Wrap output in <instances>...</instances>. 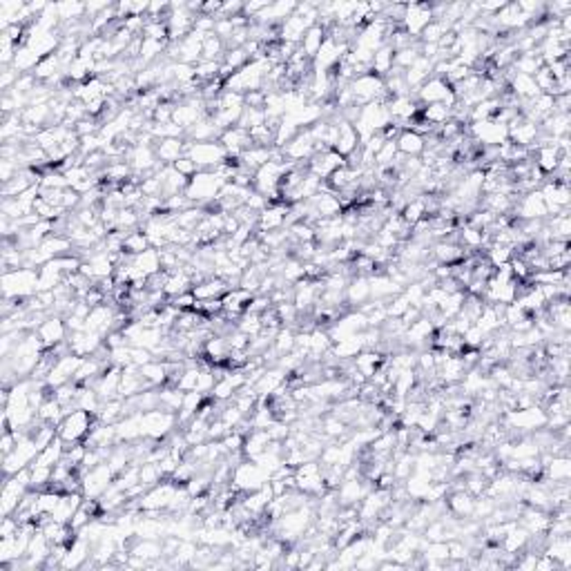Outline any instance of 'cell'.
Listing matches in <instances>:
<instances>
[{"label":"cell","mask_w":571,"mask_h":571,"mask_svg":"<svg viewBox=\"0 0 571 571\" xmlns=\"http://www.w3.org/2000/svg\"><path fill=\"white\" fill-rule=\"evenodd\" d=\"M223 186H226V181L216 172L203 170V172H197L190 179V184L186 188V197L194 205H201V208L208 210V205L219 199V192H221Z\"/></svg>","instance_id":"cell-1"},{"label":"cell","mask_w":571,"mask_h":571,"mask_svg":"<svg viewBox=\"0 0 571 571\" xmlns=\"http://www.w3.org/2000/svg\"><path fill=\"white\" fill-rule=\"evenodd\" d=\"M3 290L7 299H27L39 290V270L18 268L3 275Z\"/></svg>","instance_id":"cell-2"},{"label":"cell","mask_w":571,"mask_h":571,"mask_svg":"<svg viewBox=\"0 0 571 571\" xmlns=\"http://www.w3.org/2000/svg\"><path fill=\"white\" fill-rule=\"evenodd\" d=\"M266 482H270V473L263 471L254 460H244L233 469V480H230V487L241 493H250L261 489Z\"/></svg>","instance_id":"cell-3"},{"label":"cell","mask_w":571,"mask_h":571,"mask_svg":"<svg viewBox=\"0 0 571 571\" xmlns=\"http://www.w3.org/2000/svg\"><path fill=\"white\" fill-rule=\"evenodd\" d=\"M94 427V415L88 411H71L69 415L63 418V422L58 424V437L65 444H74V442H85V437L90 435Z\"/></svg>","instance_id":"cell-4"},{"label":"cell","mask_w":571,"mask_h":571,"mask_svg":"<svg viewBox=\"0 0 571 571\" xmlns=\"http://www.w3.org/2000/svg\"><path fill=\"white\" fill-rule=\"evenodd\" d=\"M186 156H190V159L199 165L201 172H203V170L212 172V170H216L219 165H223L228 161V152L219 141H203V143H192L190 141Z\"/></svg>","instance_id":"cell-5"},{"label":"cell","mask_w":571,"mask_h":571,"mask_svg":"<svg viewBox=\"0 0 571 571\" xmlns=\"http://www.w3.org/2000/svg\"><path fill=\"white\" fill-rule=\"evenodd\" d=\"M36 455H39V446H36V442L32 440V435L18 437V444H16L14 451H11L9 455H3V473H5V478H11V476H16L18 471L32 467Z\"/></svg>","instance_id":"cell-6"},{"label":"cell","mask_w":571,"mask_h":571,"mask_svg":"<svg viewBox=\"0 0 571 571\" xmlns=\"http://www.w3.org/2000/svg\"><path fill=\"white\" fill-rule=\"evenodd\" d=\"M81 493L85 497H90V500H99V497L112 487L116 476H114V471L109 469L107 462L99 465V467H94L90 471H85L83 476H81Z\"/></svg>","instance_id":"cell-7"},{"label":"cell","mask_w":571,"mask_h":571,"mask_svg":"<svg viewBox=\"0 0 571 571\" xmlns=\"http://www.w3.org/2000/svg\"><path fill=\"white\" fill-rule=\"evenodd\" d=\"M177 427V413H170L163 408H154L143 413V435L150 437V440L161 442L170 433H174Z\"/></svg>","instance_id":"cell-8"},{"label":"cell","mask_w":571,"mask_h":571,"mask_svg":"<svg viewBox=\"0 0 571 571\" xmlns=\"http://www.w3.org/2000/svg\"><path fill=\"white\" fill-rule=\"evenodd\" d=\"M469 137L482 143V148H497L509 141V128L504 123H497V121H478V123H469Z\"/></svg>","instance_id":"cell-9"},{"label":"cell","mask_w":571,"mask_h":571,"mask_svg":"<svg viewBox=\"0 0 571 571\" xmlns=\"http://www.w3.org/2000/svg\"><path fill=\"white\" fill-rule=\"evenodd\" d=\"M415 99L420 105H433V103H442L446 107H451L458 103L455 94H453V88L448 85L444 78H435L431 76L427 83L422 85V88L415 92Z\"/></svg>","instance_id":"cell-10"},{"label":"cell","mask_w":571,"mask_h":571,"mask_svg":"<svg viewBox=\"0 0 571 571\" xmlns=\"http://www.w3.org/2000/svg\"><path fill=\"white\" fill-rule=\"evenodd\" d=\"M507 429H520V431H538L546 427V413L538 408L536 404L529 408H509L504 413Z\"/></svg>","instance_id":"cell-11"},{"label":"cell","mask_w":571,"mask_h":571,"mask_svg":"<svg viewBox=\"0 0 571 571\" xmlns=\"http://www.w3.org/2000/svg\"><path fill=\"white\" fill-rule=\"evenodd\" d=\"M346 165V156H342L339 152L335 150H326V152H315L310 159H308V170L315 174V177H319L322 181L331 177L335 170L339 167H344Z\"/></svg>","instance_id":"cell-12"},{"label":"cell","mask_w":571,"mask_h":571,"mask_svg":"<svg viewBox=\"0 0 571 571\" xmlns=\"http://www.w3.org/2000/svg\"><path fill=\"white\" fill-rule=\"evenodd\" d=\"M429 22H433V11L431 5H422V3H413L406 5V16L402 20L404 32L411 36H422V32L427 29Z\"/></svg>","instance_id":"cell-13"},{"label":"cell","mask_w":571,"mask_h":571,"mask_svg":"<svg viewBox=\"0 0 571 571\" xmlns=\"http://www.w3.org/2000/svg\"><path fill=\"white\" fill-rule=\"evenodd\" d=\"M514 212L520 221H529V219H546V205L540 190H531L525 197H520L514 205Z\"/></svg>","instance_id":"cell-14"},{"label":"cell","mask_w":571,"mask_h":571,"mask_svg":"<svg viewBox=\"0 0 571 571\" xmlns=\"http://www.w3.org/2000/svg\"><path fill=\"white\" fill-rule=\"evenodd\" d=\"M39 337L43 339L45 348H52L60 342H67L65 335H67V324L63 317H58V315H50L41 326H39Z\"/></svg>","instance_id":"cell-15"},{"label":"cell","mask_w":571,"mask_h":571,"mask_svg":"<svg viewBox=\"0 0 571 571\" xmlns=\"http://www.w3.org/2000/svg\"><path fill=\"white\" fill-rule=\"evenodd\" d=\"M188 145L190 141H181V139H161V141H156L154 145V152H156V159H159L161 163L165 165H174L181 156H186L188 154Z\"/></svg>","instance_id":"cell-16"},{"label":"cell","mask_w":571,"mask_h":571,"mask_svg":"<svg viewBox=\"0 0 571 571\" xmlns=\"http://www.w3.org/2000/svg\"><path fill=\"white\" fill-rule=\"evenodd\" d=\"M288 210H290V205H286V203H273V205H268V208H266L259 214L257 230H259V233H273V230H282L286 226Z\"/></svg>","instance_id":"cell-17"},{"label":"cell","mask_w":571,"mask_h":571,"mask_svg":"<svg viewBox=\"0 0 571 571\" xmlns=\"http://www.w3.org/2000/svg\"><path fill=\"white\" fill-rule=\"evenodd\" d=\"M369 286H371V299H382V301L391 299V297L399 295L404 290L402 286H397L393 279L388 275H384V273L371 275L369 277Z\"/></svg>","instance_id":"cell-18"},{"label":"cell","mask_w":571,"mask_h":571,"mask_svg":"<svg viewBox=\"0 0 571 571\" xmlns=\"http://www.w3.org/2000/svg\"><path fill=\"white\" fill-rule=\"evenodd\" d=\"M205 402V395L199 391H188L184 397V404H181V411L177 413V424L181 429H186L188 424L199 415V408Z\"/></svg>","instance_id":"cell-19"},{"label":"cell","mask_w":571,"mask_h":571,"mask_svg":"<svg viewBox=\"0 0 571 571\" xmlns=\"http://www.w3.org/2000/svg\"><path fill=\"white\" fill-rule=\"evenodd\" d=\"M270 442H273V437H270V433L266 431V429H252L246 435V442H244V455H246V460H257L266 451V448H268Z\"/></svg>","instance_id":"cell-20"},{"label":"cell","mask_w":571,"mask_h":571,"mask_svg":"<svg viewBox=\"0 0 571 571\" xmlns=\"http://www.w3.org/2000/svg\"><path fill=\"white\" fill-rule=\"evenodd\" d=\"M228 284L223 282V279H219V277H210V279H205V282L197 284V286H192V295L197 297V301H205V299H221L226 293H228Z\"/></svg>","instance_id":"cell-21"},{"label":"cell","mask_w":571,"mask_h":571,"mask_svg":"<svg viewBox=\"0 0 571 571\" xmlns=\"http://www.w3.org/2000/svg\"><path fill=\"white\" fill-rule=\"evenodd\" d=\"M393 67H395V50L388 43H384L371 60V74L384 78L386 74H391Z\"/></svg>","instance_id":"cell-22"},{"label":"cell","mask_w":571,"mask_h":571,"mask_svg":"<svg viewBox=\"0 0 571 571\" xmlns=\"http://www.w3.org/2000/svg\"><path fill=\"white\" fill-rule=\"evenodd\" d=\"M359 148V137L355 128L348 123V121H339V139L335 143V152H339L342 156H350L355 150Z\"/></svg>","instance_id":"cell-23"},{"label":"cell","mask_w":571,"mask_h":571,"mask_svg":"<svg viewBox=\"0 0 571 571\" xmlns=\"http://www.w3.org/2000/svg\"><path fill=\"white\" fill-rule=\"evenodd\" d=\"M286 378H288V373L282 371V369H268L263 375H261V380L254 384V391H257L259 397H270L279 386L286 384Z\"/></svg>","instance_id":"cell-24"},{"label":"cell","mask_w":571,"mask_h":571,"mask_svg":"<svg viewBox=\"0 0 571 571\" xmlns=\"http://www.w3.org/2000/svg\"><path fill=\"white\" fill-rule=\"evenodd\" d=\"M386 359H388V357L382 355L380 350H366V348H364L362 353L355 357V366L359 369V373L364 375V378L371 380L373 375L380 371V366H382V364H384Z\"/></svg>","instance_id":"cell-25"},{"label":"cell","mask_w":571,"mask_h":571,"mask_svg":"<svg viewBox=\"0 0 571 571\" xmlns=\"http://www.w3.org/2000/svg\"><path fill=\"white\" fill-rule=\"evenodd\" d=\"M395 143H397V152L404 156H420V154H424V148H427L424 137H420L418 132H413V130L402 132Z\"/></svg>","instance_id":"cell-26"},{"label":"cell","mask_w":571,"mask_h":571,"mask_svg":"<svg viewBox=\"0 0 571 571\" xmlns=\"http://www.w3.org/2000/svg\"><path fill=\"white\" fill-rule=\"evenodd\" d=\"M344 295H346V303H353V306H357V303H364V301H369V299H371L369 277H364V275L353 277V279L348 282V286H346V290H344Z\"/></svg>","instance_id":"cell-27"},{"label":"cell","mask_w":571,"mask_h":571,"mask_svg":"<svg viewBox=\"0 0 571 571\" xmlns=\"http://www.w3.org/2000/svg\"><path fill=\"white\" fill-rule=\"evenodd\" d=\"M324 41H326V29L319 27V25H312L306 34H303V39L299 43V50L306 54V58L315 60V56H317L319 50H322Z\"/></svg>","instance_id":"cell-28"},{"label":"cell","mask_w":571,"mask_h":571,"mask_svg":"<svg viewBox=\"0 0 571 571\" xmlns=\"http://www.w3.org/2000/svg\"><path fill=\"white\" fill-rule=\"evenodd\" d=\"M473 502H476V497H473L469 491H451L446 509L458 518H469L473 514Z\"/></svg>","instance_id":"cell-29"},{"label":"cell","mask_w":571,"mask_h":571,"mask_svg":"<svg viewBox=\"0 0 571 571\" xmlns=\"http://www.w3.org/2000/svg\"><path fill=\"white\" fill-rule=\"evenodd\" d=\"M41 60L43 58L36 54L32 47L20 45L16 50V56H14V63H11V67H14L16 71H20V74H34V69L39 67Z\"/></svg>","instance_id":"cell-30"},{"label":"cell","mask_w":571,"mask_h":571,"mask_svg":"<svg viewBox=\"0 0 571 571\" xmlns=\"http://www.w3.org/2000/svg\"><path fill=\"white\" fill-rule=\"evenodd\" d=\"M137 266V268L145 275V277H152L156 273H161V254L156 248H148V250H143L141 254H135V261H132Z\"/></svg>","instance_id":"cell-31"},{"label":"cell","mask_w":571,"mask_h":571,"mask_svg":"<svg viewBox=\"0 0 571 571\" xmlns=\"http://www.w3.org/2000/svg\"><path fill=\"white\" fill-rule=\"evenodd\" d=\"M560 150L556 148V145H540V148H536V163L544 177L546 174H553L556 172V167H558V161H560Z\"/></svg>","instance_id":"cell-32"},{"label":"cell","mask_w":571,"mask_h":571,"mask_svg":"<svg viewBox=\"0 0 571 571\" xmlns=\"http://www.w3.org/2000/svg\"><path fill=\"white\" fill-rule=\"evenodd\" d=\"M63 455H65V442L60 440V437H56L50 446H45L43 451H39V455H36V460H34V465L54 469L60 460H63Z\"/></svg>","instance_id":"cell-33"},{"label":"cell","mask_w":571,"mask_h":571,"mask_svg":"<svg viewBox=\"0 0 571 571\" xmlns=\"http://www.w3.org/2000/svg\"><path fill=\"white\" fill-rule=\"evenodd\" d=\"M549 482H567L571 478V460L569 455H553L551 462L544 467Z\"/></svg>","instance_id":"cell-34"},{"label":"cell","mask_w":571,"mask_h":571,"mask_svg":"<svg viewBox=\"0 0 571 571\" xmlns=\"http://www.w3.org/2000/svg\"><path fill=\"white\" fill-rule=\"evenodd\" d=\"M420 118H424L433 128H440V125L446 123V121H451V107H446L442 103L424 105L422 112H420Z\"/></svg>","instance_id":"cell-35"},{"label":"cell","mask_w":571,"mask_h":571,"mask_svg":"<svg viewBox=\"0 0 571 571\" xmlns=\"http://www.w3.org/2000/svg\"><path fill=\"white\" fill-rule=\"evenodd\" d=\"M542 65H544V63H542V58H540V50L536 47V50L529 52V54H520V56H516V60H514V65H511V67L518 69V74L533 76Z\"/></svg>","instance_id":"cell-36"},{"label":"cell","mask_w":571,"mask_h":571,"mask_svg":"<svg viewBox=\"0 0 571 571\" xmlns=\"http://www.w3.org/2000/svg\"><path fill=\"white\" fill-rule=\"evenodd\" d=\"M186 393L177 386H165L163 391H159V408L170 411V413H179L181 404H184Z\"/></svg>","instance_id":"cell-37"},{"label":"cell","mask_w":571,"mask_h":571,"mask_svg":"<svg viewBox=\"0 0 571 571\" xmlns=\"http://www.w3.org/2000/svg\"><path fill=\"white\" fill-rule=\"evenodd\" d=\"M223 54H226V45L223 41L219 39V36L212 32L205 36L203 41V52H201V60H216V63H221L223 60Z\"/></svg>","instance_id":"cell-38"},{"label":"cell","mask_w":571,"mask_h":571,"mask_svg":"<svg viewBox=\"0 0 571 571\" xmlns=\"http://www.w3.org/2000/svg\"><path fill=\"white\" fill-rule=\"evenodd\" d=\"M52 471H54L52 467L32 465V467H29V489H34V491H45V489H50Z\"/></svg>","instance_id":"cell-39"},{"label":"cell","mask_w":571,"mask_h":571,"mask_svg":"<svg viewBox=\"0 0 571 571\" xmlns=\"http://www.w3.org/2000/svg\"><path fill=\"white\" fill-rule=\"evenodd\" d=\"M451 22H446V20H433L427 25V29L422 32L420 36V41L422 43H440L442 41V36H446L448 32H451Z\"/></svg>","instance_id":"cell-40"},{"label":"cell","mask_w":571,"mask_h":571,"mask_svg":"<svg viewBox=\"0 0 571 571\" xmlns=\"http://www.w3.org/2000/svg\"><path fill=\"white\" fill-rule=\"evenodd\" d=\"M404 219V223H408L411 228L415 226L420 219H424L427 216V205H424V199H422V194L418 199H413V201H408L406 203V208L402 210V214H399Z\"/></svg>","instance_id":"cell-41"},{"label":"cell","mask_w":571,"mask_h":571,"mask_svg":"<svg viewBox=\"0 0 571 571\" xmlns=\"http://www.w3.org/2000/svg\"><path fill=\"white\" fill-rule=\"evenodd\" d=\"M237 328L241 333H246L248 337H257L261 333V315L257 312H244L237 322Z\"/></svg>","instance_id":"cell-42"},{"label":"cell","mask_w":571,"mask_h":571,"mask_svg":"<svg viewBox=\"0 0 571 571\" xmlns=\"http://www.w3.org/2000/svg\"><path fill=\"white\" fill-rule=\"evenodd\" d=\"M150 248V241L145 237V233H128L125 235V241H123V252L128 254H141L143 250Z\"/></svg>","instance_id":"cell-43"},{"label":"cell","mask_w":571,"mask_h":571,"mask_svg":"<svg viewBox=\"0 0 571 571\" xmlns=\"http://www.w3.org/2000/svg\"><path fill=\"white\" fill-rule=\"evenodd\" d=\"M424 560H435V563H446L448 560V542L446 540H435L424 546Z\"/></svg>","instance_id":"cell-44"},{"label":"cell","mask_w":571,"mask_h":571,"mask_svg":"<svg viewBox=\"0 0 571 571\" xmlns=\"http://www.w3.org/2000/svg\"><path fill=\"white\" fill-rule=\"evenodd\" d=\"M143 39L167 41V22L165 20H148L143 27Z\"/></svg>","instance_id":"cell-45"},{"label":"cell","mask_w":571,"mask_h":571,"mask_svg":"<svg viewBox=\"0 0 571 571\" xmlns=\"http://www.w3.org/2000/svg\"><path fill=\"white\" fill-rule=\"evenodd\" d=\"M542 448L533 442V440H522L518 444H514V451L509 460H522V458H538Z\"/></svg>","instance_id":"cell-46"},{"label":"cell","mask_w":571,"mask_h":571,"mask_svg":"<svg viewBox=\"0 0 571 571\" xmlns=\"http://www.w3.org/2000/svg\"><path fill=\"white\" fill-rule=\"evenodd\" d=\"M322 433L326 437H344L346 435V422H342V420L335 418V415L326 418L324 424H322Z\"/></svg>","instance_id":"cell-47"},{"label":"cell","mask_w":571,"mask_h":571,"mask_svg":"<svg viewBox=\"0 0 571 571\" xmlns=\"http://www.w3.org/2000/svg\"><path fill=\"white\" fill-rule=\"evenodd\" d=\"M199 373H201L199 366L184 369V373H181V380H179V384H177V388H181L184 393L194 391V388H197V382H199Z\"/></svg>","instance_id":"cell-48"},{"label":"cell","mask_w":571,"mask_h":571,"mask_svg":"<svg viewBox=\"0 0 571 571\" xmlns=\"http://www.w3.org/2000/svg\"><path fill=\"white\" fill-rule=\"evenodd\" d=\"M408 306H411V301L404 297V293H399L393 297L391 303H386V312H388V317H402V315L408 310Z\"/></svg>","instance_id":"cell-49"},{"label":"cell","mask_w":571,"mask_h":571,"mask_svg":"<svg viewBox=\"0 0 571 571\" xmlns=\"http://www.w3.org/2000/svg\"><path fill=\"white\" fill-rule=\"evenodd\" d=\"M497 504H495V500L493 497H480V500H476L473 502V518H487V516H491V511L495 509Z\"/></svg>","instance_id":"cell-50"},{"label":"cell","mask_w":571,"mask_h":571,"mask_svg":"<svg viewBox=\"0 0 571 571\" xmlns=\"http://www.w3.org/2000/svg\"><path fill=\"white\" fill-rule=\"evenodd\" d=\"M174 170H177L179 174L188 177V179H192V177L197 174V172H201V170H199V165L194 163V161L190 159V156H181V159H179V161L174 163Z\"/></svg>","instance_id":"cell-51"},{"label":"cell","mask_w":571,"mask_h":571,"mask_svg":"<svg viewBox=\"0 0 571 571\" xmlns=\"http://www.w3.org/2000/svg\"><path fill=\"white\" fill-rule=\"evenodd\" d=\"M482 339H484V333L480 331V328L473 324L469 331L462 335V342H465V346L467 348H480V344H482Z\"/></svg>","instance_id":"cell-52"},{"label":"cell","mask_w":571,"mask_h":571,"mask_svg":"<svg viewBox=\"0 0 571 571\" xmlns=\"http://www.w3.org/2000/svg\"><path fill=\"white\" fill-rule=\"evenodd\" d=\"M154 359V355H152V350H148V348H139V346H132V364H135V366H145V364H150Z\"/></svg>","instance_id":"cell-53"},{"label":"cell","mask_w":571,"mask_h":571,"mask_svg":"<svg viewBox=\"0 0 571 571\" xmlns=\"http://www.w3.org/2000/svg\"><path fill=\"white\" fill-rule=\"evenodd\" d=\"M170 301H172L179 310H192V308H194V303H197V297L192 295V290H188V293L177 295V297H172Z\"/></svg>","instance_id":"cell-54"},{"label":"cell","mask_w":571,"mask_h":571,"mask_svg":"<svg viewBox=\"0 0 571 571\" xmlns=\"http://www.w3.org/2000/svg\"><path fill=\"white\" fill-rule=\"evenodd\" d=\"M469 556V546L462 542H448V558H455V560H465Z\"/></svg>","instance_id":"cell-55"}]
</instances>
